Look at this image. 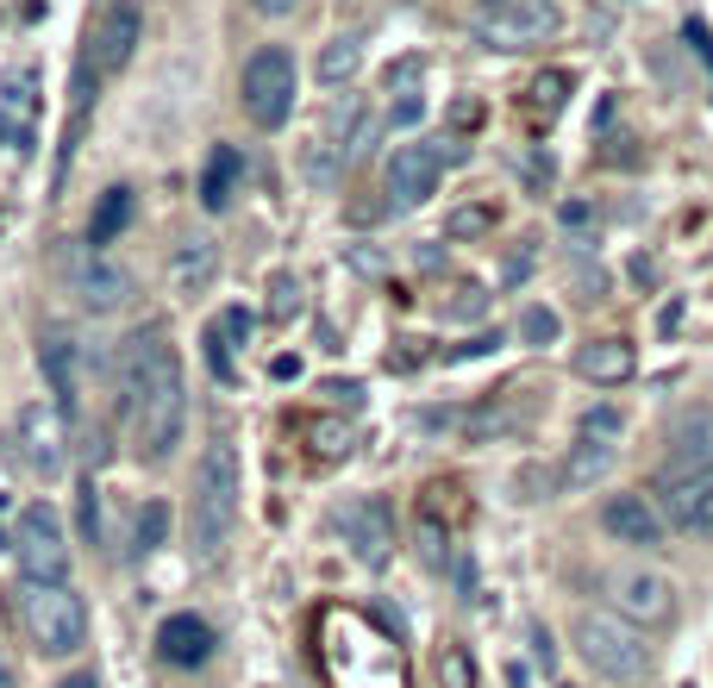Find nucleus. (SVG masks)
<instances>
[{
    "mask_svg": "<svg viewBox=\"0 0 713 688\" xmlns=\"http://www.w3.org/2000/svg\"><path fill=\"white\" fill-rule=\"evenodd\" d=\"M120 401L132 413L138 458L163 463L182 445V420H188V376L163 326H138L120 345Z\"/></svg>",
    "mask_w": 713,
    "mask_h": 688,
    "instance_id": "nucleus-1",
    "label": "nucleus"
},
{
    "mask_svg": "<svg viewBox=\"0 0 713 688\" xmlns=\"http://www.w3.org/2000/svg\"><path fill=\"white\" fill-rule=\"evenodd\" d=\"M238 495H245V470L232 438H213L195 463V501H188V538H195V558L220 563L238 526Z\"/></svg>",
    "mask_w": 713,
    "mask_h": 688,
    "instance_id": "nucleus-2",
    "label": "nucleus"
},
{
    "mask_svg": "<svg viewBox=\"0 0 713 688\" xmlns=\"http://www.w3.org/2000/svg\"><path fill=\"white\" fill-rule=\"evenodd\" d=\"M570 638H576V658L595 670V676H608V683H651V645H645V633H638L633 620H620V613H576V626H570Z\"/></svg>",
    "mask_w": 713,
    "mask_h": 688,
    "instance_id": "nucleus-3",
    "label": "nucleus"
},
{
    "mask_svg": "<svg viewBox=\"0 0 713 688\" xmlns=\"http://www.w3.org/2000/svg\"><path fill=\"white\" fill-rule=\"evenodd\" d=\"M295 88H301V70H295V57L282 51V45H257L245 57V76H238V101L251 113V126L276 132L288 126V113H295Z\"/></svg>",
    "mask_w": 713,
    "mask_h": 688,
    "instance_id": "nucleus-4",
    "label": "nucleus"
},
{
    "mask_svg": "<svg viewBox=\"0 0 713 688\" xmlns=\"http://www.w3.org/2000/svg\"><path fill=\"white\" fill-rule=\"evenodd\" d=\"M26 633L45 658H76L88 645V613L82 595H70V583H26Z\"/></svg>",
    "mask_w": 713,
    "mask_h": 688,
    "instance_id": "nucleus-5",
    "label": "nucleus"
},
{
    "mask_svg": "<svg viewBox=\"0 0 713 688\" xmlns=\"http://www.w3.org/2000/svg\"><path fill=\"white\" fill-rule=\"evenodd\" d=\"M13 558L26 570V583H70V533H63V513L51 501H32L20 513V533H13Z\"/></svg>",
    "mask_w": 713,
    "mask_h": 688,
    "instance_id": "nucleus-6",
    "label": "nucleus"
},
{
    "mask_svg": "<svg viewBox=\"0 0 713 688\" xmlns=\"http://www.w3.org/2000/svg\"><path fill=\"white\" fill-rule=\"evenodd\" d=\"M601 588H608L613 613L633 620V626H663L676 613V583L663 570H651V563H620V570H608Z\"/></svg>",
    "mask_w": 713,
    "mask_h": 688,
    "instance_id": "nucleus-7",
    "label": "nucleus"
},
{
    "mask_svg": "<svg viewBox=\"0 0 713 688\" xmlns=\"http://www.w3.org/2000/svg\"><path fill=\"white\" fill-rule=\"evenodd\" d=\"M13 458L26 463L32 476L51 483L63 458H70V420L57 413V401H26L20 420H13Z\"/></svg>",
    "mask_w": 713,
    "mask_h": 688,
    "instance_id": "nucleus-8",
    "label": "nucleus"
},
{
    "mask_svg": "<svg viewBox=\"0 0 713 688\" xmlns=\"http://www.w3.org/2000/svg\"><path fill=\"white\" fill-rule=\"evenodd\" d=\"M558 32V13L545 0H508V7H483L476 13V38L488 51H533Z\"/></svg>",
    "mask_w": 713,
    "mask_h": 688,
    "instance_id": "nucleus-9",
    "label": "nucleus"
},
{
    "mask_svg": "<svg viewBox=\"0 0 713 688\" xmlns=\"http://www.w3.org/2000/svg\"><path fill=\"white\" fill-rule=\"evenodd\" d=\"M438 176H445V151L438 145H395L388 157V207H426L438 195Z\"/></svg>",
    "mask_w": 713,
    "mask_h": 688,
    "instance_id": "nucleus-10",
    "label": "nucleus"
},
{
    "mask_svg": "<svg viewBox=\"0 0 713 688\" xmlns=\"http://www.w3.org/2000/svg\"><path fill=\"white\" fill-rule=\"evenodd\" d=\"M658 476H713V408H688L670 420Z\"/></svg>",
    "mask_w": 713,
    "mask_h": 688,
    "instance_id": "nucleus-11",
    "label": "nucleus"
},
{
    "mask_svg": "<svg viewBox=\"0 0 713 688\" xmlns=\"http://www.w3.org/2000/svg\"><path fill=\"white\" fill-rule=\"evenodd\" d=\"M338 533H345V545L356 551V563L383 570L388 551H395V513H388L383 495H356L351 508L338 513Z\"/></svg>",
    "mask_w": 713,
    "mask_h": 688,
    "instance_id": "nucleus-12",
    "label": "nucleus"
},
{
    "mask_svg": "<svg viewBox=\"0 0 713 688\" xmlns=\"http://www.w3.org/2000/svg\"><path fill=\"white\" fill-rule=\"evenodd\" d=\"M38 363H45V383H51L57 413L76 420V408H82V345H76V332L51 326L45 338H38Z\"/></svg>",
    "mask_w": 713,
    "mask_h": 688,
    "instance_id": "nucleus-13",
    "label": "nucleus"
},
{
    "mask_svg": "<svg viewBox=\"0 0 713 688\" xmlns=\"http://www.w3.org/2000/svg\"><path fill=\"white\" fill-rule=\"evenodd\" d=\"M76 295L88 313H126L132 295H138V282H132L126 263H113L107 251H88L76 270Z\"/></svg>",
    "mask_w": 713,
    "mask_h": 688,
    "instance_id": "nucleus-14",
    "label": "nucleus"
},
{
    "mask_svg": "<svg viewBox=\"0 0 713 688\" xmlns=\"http://www.w3.org/2000/svg\"><path fill=\"white\" fill-rule=\"evenodd\" d=\"M138 38H145V13H138L132 0H113L101 13V26H95V38H88V45H95V70H101V76H120L132 63V51H138Z\"/></svg>",
    "mask_w": 713,
    "mask_h": 688,
    "instance_id": "nucleus-15",
    "label": "nucleus"
},
{
    "mask_svg": "<svg viewBox=\"0 0 713 688\" xmlns=\"http://www.w3.org/2000/svg\"><path fill=\"white\" fill-rule=\"evenodd\" d=\"M601 526H608V538L633 545V551H658L663 545V513L651 495H613L601 508Z\"/></svg>",
    "mask_w": 713,
    "mask_h": 688,
    "instance_id": "nucleus-16",
    "label": "nucleus"
},
{
    "mask_svg": "<svg viewBox=\"0 0 713 688\" xmlns=\"http://www.w3.org/2000/svg\"><path fill=\"white\" fill-rule=\"evenodd\" d=\"M670 526H683L695 538H713V476H658Z\"/></svg>",
    "mask_w": 713,
    "mask_h": 688,
    "instance_id": "nucleus-17",
    "label": "nucleus"
},
{
    "mask_svg": "<svg viewBox=\"0 0 713 688\" xmlns=\"http://www.w3.org/2000/svg\"><path fill=\"white\" fill-rule=\"evenodd\" d=\"M157 658L176 663V670H201L213 658V626H207L201 613H170L157 626Z\"/></svg>",
    "mask_w": 713,
    "mask_h": 688,
    "instance_id": "nucleus-18",
    "label": "nucleus"
},
{
    "mask_svg": "<svg viewBox=\"0 0 713 688\" xmlns=\"http://www.w3.org/2000/svg\"><path fill=\"white\" fill-rule=\"evenodd\" d=\"M213 276H220V245L213 238H182L176 257H170V295L195 301V295L213 288Z\"/></svg>",
    "mask_w": 713,
    "mask_h": 688,
    "instance_id": "nucleus-19",
    "label": "nucleus"
},
{
    "mask_svg": "<svg viewBox=\"0 0 713 688\" xmlns=\"http://www.w3.org/2000/svg\"><path fill=\"white\" fill-rule=\"evenodd\" d=\"M633 345L626 338H595V345H583L576 351V376H588V383H608V388H620L626 376H633Z\"/></svg>",
    "mask_w": 713,
    "mask_h": 688,
    "instance_id": "nucleus-20",
    "label": "nucleus"
},
{
    "mask_svg": "<svg viewBox=\"0 0 713 688\" xmlns=\"http://www.w3.org/2000/svg\"><path fill=\"white\" fill-rule=\"evenodd\" d=\"M620 463V445L613 438H576L570 458H563V488H595Z\"/></svg>",
    "mask_w": 713,
    "mask_h": 688,
    "instance_id": "nucleus-21",
    "label": "nucleus"
},
{
    "mask_svg": "<svg viewBox=\"0 0 713 688\" xmlns=\"http://www.w3.org/2000/svg\"><path fill=\"white\" fill-rule=\"evenodd\" d=\"M126 220H132V188H107L101 207H95V220H88V245H95V251L113 245V238L126 232Z\"/></svg>",
    "mask_w": 713,
    "mask_h": 688,
    "instance_id": "nucleus-22",
    "label": "nucleus"
},
{
    "mask_svg": "<svg viewBox=\"0 0 713 688\" xmlns=\"http://www.w3.org/2000/svg\"><path fill=\"white\" fill-rule=\"evenodd\" d=\"M356 70H363V38H356V32L332 38L326 51H320V82H326V88H345Z\"/></svg>",
    "mask_w": 713,
    "mask_h": 688,
    "instance_id": "nucleus-23",
    "label": "nucleus"
},
{
    "mask_svg": "<svg viewBox=\"0 0 713 688\" xmlns=\"http://www.w3.org/2000/svg\"><path fill=\"white\" fill-rule=\"evenodd\" d=\"M238 170H245V163H238V151H232V145H220V151H213V163H207V182H201V201L213 207V213L232 201V182H238Z\"/></svg>",
    "mask_w": 713,
    "mask_h": 688,
    "instance_id": "nucleus-24",
    "label": "nucleus"
},
{
    "mask_svg": "<svg viewBox=\"0 0 713 688\" xmlns=\"http://www.w3.org/2000/svg\"><path fill=\"white\" fill-rule=\"evenodd\" d=\"M438 688H476V658L463 645H445L438 651Z\"/></svg>",
    "mask_w": 713,
    "mask_h": 688,
    "instance_id": "nucleus-25",
    "label": "nucleus"
},
{
    "mask_svg": "<svg viewBox=\"0 0 713 688\" xmlns=\"http://www.w3.org/2000/svg\"><path fill=\"white\" fill-rule=\"evenodd\" d=\"M620 433H626V413L613 408V401H595V408L583 413V438H613V445H620Z\"/></svg>",
    "mask_w": 713,
    "mask_h": 688,
    "instance_id": "nucleus-26",
    "label": "nucleus"
},
{
    "mask_svg": "<svg viewBox=\"0 0 713 688\" xmlns=\"http://www.w3.org/2000/svg\"><path fill=\"white\" fill-rule=\"evenodd\" d=\"M558 332H563V320L551 307H526V313H520V338H526V345H558Z\"/></svg>",
    "mask_w": 713,
    "mask_h": 688,
    "instance_id": "nucleus-27",
    "label": "nucleus"
},
{
    "mask_svg": "<svg viewBox=\"0 0 713 688\" xmlns=\"http://www.w3.org/2000/svg\"><path fill=\"white\" fill-rule=\"evenodd\" d=\"M483 313H488V288H476V282L451 288V301H445V320H483Z\"/></svg>",
    "mask_w": 713,
    "mask_h": 688,
    "instance_id": "nucleus-28",
    "label": "nucleus"
},
{
    "mask_svg": "<svg viewBox=\"0 0 713 688\" xmlns=\"http://www.w3.org/2000/svg\"><path fill=\"white\" fill-rule=\"evenodd\" d=\"M163 533H170V508H163V501H145V508H138V551H157Z\"/></svg>",
    "mask_w": 713,
    "mask_h": 688,
    "instance_id": "nucleus-29",
    "label": "nucleus"
},
{
    "mask_svg": "<svg viewBox=\"0 0 713 688\" xmlns=\"http://www.w3.org/2000/svg\"><path fill=\"white\" fill-rule=\"evenodd\" d=\"M558 220H563V232H576V245H595V226H601V213L588 201H563L558 207Z\"/></svg>",
    "mask_w": 713,
    "mask_h": 688,
    "instance_id": "nucleus-30",
    "label": "nucleus"
},
{
    "mask_svg": "<svg viewBox=\"0 0 713 688\" xmlns=\"http://www.w3.org/2000/svg\"><path fill=\"white\" fill-rule=\"evenodd\" d=\"M82 538H88V545H101V488H95V470H88V476H82Z\"/></svg>",
    "mask_w": 713,
    "mask_h": 688,
    "instance_id": "nucleus-31",
    "label": "nucleus"
},
{
    "mask_svg": "<svg viewBox=\"0 0 713 688\" xmlns=\"http://www.w3.org/2000/svg\"><path fill=\"white\" fill-rule=\"evenodd\" d=\"M420 563H426V570H445V563H451V545H445V533H438L433 513L420 520Z\"/></svg>",
    "mask_w": 713,
    "mask_h": 688,
    "instance_id": "nucleus-32",
    "label": "nucleus"
},
{
    "mask_svg": "<svg viewBox=\"0 0 713 688\" xmlns=\"http://www.w3.org/2000/svg\"><path fill=\"white\" fill-rule=\"evenodd\" d=\"M295 313H301V282L276 276L270 282V320H295Z\"/></svg>",
    "mask_w": 713,
    "mask_h": 688,
    "instance_id": "nucleus-33",
    "label": "nucleus"
},
{
    "mask_svg": "<svg viewBox=\"0 0 713 688\" xmlns=\"http://www.w3.org/2000/svg\"><path fill=\"white\" fill-rule=\"evenodd\" d=\"M488 226H495V207H458L451 213V238H476Z\"/></svg>",
    "mask_w": 713,
    "mask_h": 688,
    "instance_id": "nucleus-34",
    "label": "nucleus"
},
{
    "mask_svg": "<svg viewBox=\"0 0 713 688\" xmlns=\"http://www.w3.org/2000/svg\"><path fill=\"white\" fill-rule=\"evenodd\" d=\"M213 326H220V338H226V345H251V326H257V320L245 313V307H226Z\"/></svg>",
    "mask_w": 713,
    "mask_h": 688,
    "instance_id": "nucleus-35",
    "label": "nucleus"
},
{
    "mask_svg": "<svg viewBox=\"0 0 713 688\" xmlns=\"http://www.w3.org/2000/svg\"><path fill=\"white\" fill-rule=\"evenodd\" d=\"M232 345L226 338H220V326L207 332V363H213V376H220V383H232V358H226Z\"/></svg>",
    "mask_w": 713,
    "mask_h": 688,
    "instance_id": "nucleus-36",
    "label": "nucleus"
},
{
    "mask_svg": "<svg viewBox=\"0 0 713 688\" xmlns=\"http://www.w3.org/2000/svg\"><path fill=\"white\" fill-rule=\"evenodd\" d=\"M488 351H501V332H483V338H470V345H458L451 358H488Z\"/></svg>",
    "mask_w": 713,
    "mask_h": 688,
    "instance_id": "nucleus-37",
    "label": "nucleus"
},
{
    "mask_svg": "<svg viewBox=\"0 0 713 688\" xmlns=\"http://www.w3.org/2000/svg\"><path fill=\"white\" fill-rule=\"evenodd\" d=\"M351 263L363 276H383V251H370V245H351Z\"/></svg>",
    "mask_w": 713,
    "mask_h": 688,
    "instance_id": "nucleus-38",
    "label": "nucleus"
},
{
    "mask_svg": "<svg viewBox=\"0 0 713 688\" xmlns=\"http://www.w3.org/2000/svg\"><path fill=\"white\" fill-rule=\"evenodd\" d=\"M533 658L545 663V670L558 663V645H551V633H545V626H533Z\"/></svg>",
    "mask_w": 713,
    "mask_h": 688,
    "instance_id": "nucleus-39",
    "label": "nucleus"
},
{
    "mask_svg": "<svg viewBox=\"0 0 713 688\" xmlns=\"http://www.w3.org/2000/svg\"><path fill=\"white\" fill-rule=\"evenodd\" d=\"M257 13H263V20H288V13H295V7H301V0H251Z\"/></svg>",
    "mask_w": 713,
    "mask_h": 688,
    "instance_id": "nucleus-40",
    "label": "nucleus"
},
{
    "mask_svg": "<svg viewBox=\"0 0 713 688\" xmlns=\"http://www.w3.org/2000/svg\"><path fill=\"white\" fill-rule=\"evenodd\" d=\"M558 88H563V76H545V82H538V88H533V95H538V107H545V113L558 107Z\"/></svg>",
    "mask_w": 713,
    "mask_h": 688,
    "instance_id": "nucleus-41",
    "label": "nucleus"
},
{
    "mask_svg": "<svg viewBox=\"0 0 713 688\" xmlns=\"http://www.w3.org/2000/svg\"><path fill=\"white\" fill-rule=\"evenodd\" d=\"M270 376H276V383H288V376H301V363H295V358H276V363H270Z\"/></svg>",
    "mask_w": 713,
    "mask_h": 688,
    "instance_id": "nucleus-42",
    "label": "nucleus"
},
{
    "mask_svg": "<svg viewBox=\"0 0 713 688\" xmlns=\"http://www.w3.org/2000/svg\"><path fill=\"white\" fill-rule=\"evenodd\" d=\"M413 120H420V101H413V95H408V101L395 107V126H413Z\"/></svg>",
    "mask_w": 713,
    "mask_h": 688,
    "instance_id": "nucleus-43",
    "label": "nucleus"
},
{
    "mask_svg": "<svg viewBox=\"0 0 713 688\" xmlns=\"http://www.w3.org/2000/svg\"><path fill=\"white\" fill-rule=\"evenodd\" d=\"M508 688H533V670H526V663H508Z\"/></svg>",
    "mask_w": 713,
    "mask_h": 688,
    "instance_id": "nucleus-44",
    "label": "nucleus"
},
{
    "mask_svg": "<svg viewBox=\"0 0 713 688\" xmlns=\"http://www.w3.org/2000/svg\"><path fill=\"white\" fill-rule=\"evenodd\" d=\"M326 395H338V401H345V408H356V395H363V388H356V383H332Z\"/></svg>",
    "mask_w": 713,
    "mask_h": 688,
    "instance_id": "nucleus-45",
    "label": "nucleus"
},
{
    "mask_svg": "<svg viewBox=\"0 0 713 688\" xmlns=\"http://www.w3.org/2000/svg\"><path fill=\"white\" fill-rule=\"evenodd\" d=\"M57 688H101V683H95V670H76V676H63Z\"/></svg>",
    "mask_w": 713,
    "mask_h": 688,
    "instance_id": "nucleus-46",
    "label": "nucleus"
},
{
    "mask_svg": "<svg viewBox=\"0 0 713 688\" xmlns=\"http://www.w3.org/2000/svg\"><path fill=\"white\" fill-rule=\"evenodd\" d=\"M0 688H20V676H13V658L0 651Z\"/></svg>",
    "mask_w": 713,
    "mask_h": 688,
    "instance_id": "nucleus-47",
    "label": "nucleus"
},
{
    "mask_svg": "<svg viewBox=\"0 0 713 688\" xmlns=\"http://www.w3.org/2000/svg\"><path fill=\"white\" fill-rule=\"evenodd\" d=\"M0 551H13V533H0Z\"/></svg>",
    "mask_w": 713,
    "mask_h": 688,
    "instance_id": "nucleus-48",
    "label": "nucleus"
},
{
    "mask_svg": "<svg viewBox=\"0 0 713 688\" xmlns=\"http://www.w3.org/2000/svg\"><path fill=\"white\" fill-rule=\"evenodd\" d=\"M483 7H508V0H483Z\"/></svg>",
    "mask_w": 713,
    "mask_h": 688,
    "instance_id": "nucleus-49",
    "label": "nucleus"
},
{
    "mask_svg": "<svg viewBox=\"0 0 713 688\" xmlns=\"http://www.w3.org/2000/svg\"><path fill=\"white\" fill-rule=\"evenodd\" d=\"M558 688H570V683H558Z\"/></svg>",
    "mask_w": 713,
    "mask_h": 688,
    "instance_id": "nucleus-50",
    "label": "nucleus"
}]
</instances>
